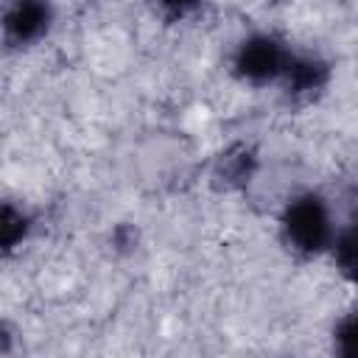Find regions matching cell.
Returning <instances> with one entry per match:
<instances>
[{
	"mask_svg": "<svg viewBox=\"0 0 358 358\" xmlns=\"http://www.w3.org/2000/svg\"><path fill=\"white\" fill-rule=\"evenodd\" d=\"M39 22H42V8L39 6H22L14 17H11V28L17 31V34H31V31H36L39 28Z\"/></svg>",
	"mask_w": 358,
	"mask_h": 358,
	"instance_id": "3",
	"label": "cell"
},
{
	"mask_svg": "<svg viewBox=\"0 0 358 358\" xmlns=\"http://www.w3.org/2000/svg\"><path fill=\"white\" fill-rule=\"evenodd\" d=\"M20 232H22L20 215H17L14 210H3V213H0V243H3V246H6V243H14V241L20 238Z\"/></svg>",
	"mask_w": 358,
	"mask_h": 358,
	"instance_id": "4",
	"label": "cell"
},
{
	"mask_svg": "<svg viewBox=\"0 0 358 358\" xmlns=\"http://www.w3.org/2000/svg\"><path fill=\"white\" fill-rule=\"evenodd\" d=\"M171 3H185V0H171Z\"/></svg>",
	"mask_w": 358,
	"mask_h": 358,
	"instance_id": "5",
	"label": "cell"
},
{
	"mask_svg": "<svg viewBox=\"0 0 358 358\" xmlns=\"http://www.w3.org/2000/svg\"><path fill=\"white\" fill-rule=\"evenodd\" d=\"M243 67H246V73H255V76L274 70V67H277V50H274V45L257 42V45L246 48V53H243Z\"/></svg>",
	"mask_w": 358,
	"mask_h": 358,
	"instance_id": "2",
	"label": "cell"
},
{
	"mask_svg": "<svg viewBox=\"0 0 358 358\" xmlns=\"http://www.w3.org/2000/svg\"><path fill=\"white\" fill-rule=\"evenodd\" d=\"M291 232L305 246L322 243V238H324V215H322V207L316 201L296 204L294 213H291Z\"/></svg>",
	"mask_w": 358,
	"mask_h": 358,
	"instance_id": "1",
	"label": "cell"
}]
</instances>
